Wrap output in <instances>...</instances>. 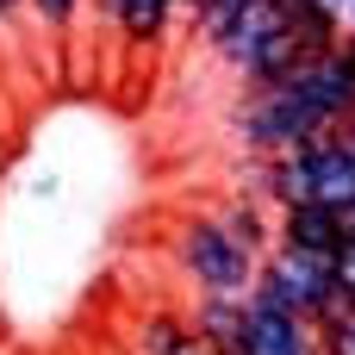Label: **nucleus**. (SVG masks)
Wrapping results in <instances>:
<instances>
[{
	"label": "nucleus",
	"mask_w": 355,
	"mask_h": 355,
	"mask_svg": "<svg viewBox=\"0 0 355 355\" xmlns=\"http://www.w3.org/2000/svg\"><path fill=\"white\" fill-rule=\"evenodd\" d=\"M349 119H355V75L337 62V50L306 56L275 87H243V100L231 106V131H237V144L250 156L300 150L312 137L343 131Z\"/></svg>",
	"instance_id": "obj_1"
},
{
	"label": "nucleus",
	"mask_w": 355,
	"mask_h": 355,
	"mask_svg": "<svg viewBox=\"0 0 355 355\" xmlns=\"http://www.w3.org/2000/svg\"><path fill=\"white\" fill-rule=\"evenodd\" d=\"M256 187L262 200L281 212V206H337V212H355V144L343 131L331 137H312L300 150H281V156H256Z\"/></svg>",
	"instance_id": "obj_2"
},
{
	"label": "nucleus",
	"mask_w": 355,
	"mask_h": 355,
	"mask_svg": "<svg viewBox=\"0 0 355 355\" xmlns=\"http://www.w3.org/2000/svg\"><path fill=\"white\" fill-rule=\"evenodd\" d=\"M168 256L193 293H250V281H256V256L237 250V237L218 225V212H187L168 231Z\"/></svg>",
	"instance_id": "obj_3"
},
{
	"label": "nucleus",
	"mask_w": 355,
	"mask_h": 355,
	"mask_svg": "<svg viewBox=\"0 0 355 355\" xmlns=\"http://www.w3.org/2000/svg\"><path fill=\"white\" fill-rule=\"evenodd\" d=\"M250 293L268 300V306H281V312H293V318H306V324H318L324 312L343 306V293H337V262H331V256H312V250H293V243H275V250L256 262Z\"/></svg>",
	"instance_id": "obj_4"
},
{
	"label": "nucleus",
	"mask_w": 355,
	"mask_h": 355,
	"mask_svg": "<svg viewBox=\"0 0 355 355\" xmlns=\"http://www.w3.org/2000/svg\"><path fill=\"white\" fill-rule=\"evenodd\" d=\"M225 355H318V331L256 293H243V324H237V343Z\"/></svg>",
	"instance_id": "obj_5"
},
{
	"label": "nucleus",
	"mask_w": 355,
	"mask_h": 355,
	"mask_svg": "<svg viewBox=\"0 0 355 355\" xmlns=\"http://www.w3.org/2000/svg\"><path fill=\"white\" fill-rule=\"evenodd\" d=\"M281 25H287V0H256V6H243V12H237V19H231V25H225V31H218L206 50L218 56V69L243 75V69L262 56V44H268Z\"/></svg>",
	"instance_id": "obj_6"
},
{
	"label": "nucleus",
	"mask_w": 355,
	"mask_h": 355,
	"mask_svg": "<svg viewBox=\"0 0 355 355\" xmlns=\"http://www.w3.org/2000/svg\"><path fill=\"white\" fill-rule=\"evenodd\" d=\"M343 237H349V212H337V206L306 200V206H281L275 212V243H293V250H312V256L337 262Z\"/></svg>",
	"instance_id": "obj_7"
},
{
	"label": "nucleus",
	"mask_w": 355,
	"mask_h": 355,
	"mask_svg": "<svg viewBox=\"0 0 355 355\" xmlns=\"http://www.w3.org/2000/svg\"><path fill=\"white\" fill-rule=\"evenodd\" d=\"M87 6H94V12L125 37V50H137V56L156 50V44L168 37V25L181 19L175 0H87Z\"/></svg>",
	"instance_id": "obj_8"
},
{
	"label": "nucleus",
	"mask_w": 355,
	"mask_h": 355,
	"mask_svg": "<svg viewBox=\"0 0 355 355\" xmlns=\"http://www.w3.org/2000/svg\"><path fill=\"white\" fill-rule=\"evenodd\" d=\"M218 225L237 237V250L243 256H268L275 250V212H268V200H250V193H237V200H225L218 206Z\"/></svg>",
	"instance_id": "obj_9"
},
{
	"label": "nucleus",
	"mask_w": 355,
	"mask_h": 355,
	"mask_svg": "<svg viewBox=\"0 0 355 355\" xmlns=\"http://www.w3.org/2000/svg\"><path fill=\"white\" fill-rule=\"evenodd\" d=\"M187 324L225 355L231 343H237V324H243V293H200L193 312H187Z\"/></svg>",
	"instance_id": "obj_10"
},
{
	"label": "nucleus",
	"mask_w": 355,
	"mask_h": 355,
	"mask_svg": "<svg viewBox=\"0 0 355 355\" xmlns=\"http://www.w3.org/2000/svg\"><path fill=\"white\" fill-rule=\"evenodd\" d=\"M187 337H193V324L181 312H144L137 318V337H131V355H181Z\"/></svg>",
	"instance_id": "obj_11"
},
{
	"label": "nucleus",
	"mask_w": 355,
	"mask_h": 355,
	"mask_svg": "<svg viewBox=\"0 0 355 355\" xmlns=\"http://www.w3.org/2000/svg\"><path fill=\"white\" fill-rule=\"evenodd\" d=\"M25 12H31V25H37V31L69 37V31H75V19L87 12V0H25Z\"/></svg>",
	"instance_id": "obj_12"
},
{
	"label": "nucleus",
	"mask_w": 355,
	"mask_h": 355,
	"mask_svg": "<svg viewBox=\"0 0 355 355\" xmlns=\"http://www.w3.org/2000/svg\"><path fill=\"white\" fill-rule=\"evenodd\" d=\"M312 331H318V355H355V306L324 312Z\"/></svg>",
	"instance_id": "obj_13"
},
{
	"label": "nucleus",
	"mask_w": 355,
	"mask_h": 355,
	"mask_svg": "<svg viewBox=\"0 0 355 355\" xmlns=\"http://www.w3.org/2000/svg\"><path fill=\"white\" fill-rule=\"evenodd\" d=\"M243 6H256V0H200V12H193V31L212 44V37H218V31H225V25H231Z\"/></svg>",
	"instance_id": "obj_14"
},
{
	"label": "nucleus",
	"mask_w": 355,
	"mask_h": 355,
	"mask_svg": "<svg viewBox=\"0 0 355 355\" xmlns=\"http://www.w3.org/2000/svg\"><path fill=\"white\" fill-rule=\"evenodd\" d=\"M337 293H343V306H355V225L343 237V250H337Z\"/></svg>",
	"instance_id": "obj_15"
},
{
	"label": "nucleus",
	"mask_w": 355,
	"mask_h": 355,
	"mask_svg": "<svg viewBox=\"0 0 355 355\" xmlns=\"http://www.w3.org/2000/svg\"><path fill=\"white\" fill-rule=\"evenodd\" d=\"M337 62L355 75V25H343V37H337Z\"/></svg>",
	"instance_id": "obj_16"
},
{
	"label": "nucleus",
	"mask_w": 355,
	"mask_h": 355,
	"mask_svg": "<svg viewBox=\"0 0 355 355\" xmlns=\"http://www.w3.org/2000/svg\"><path fill=\"white\" fill-rule=\"evenodd\" d=\"M19 12H25V0H0V31H6V25L19 19Z\"/></svg>",
	"instance_id": "obj_17"
},
{
	"label": "nucleus",
	"mask_w": 355,
	"mask_h": 355,
	"mask_svg": "<svg viewBox=\"0 0 355 355\" xmlns=\"http://www.w3.org/2000/svg\"><path fill=\"white\" fill-rule=\"evenodd\" d=\"M337 12H343V25H355V0H331Z\"/></svg>",
	"instance_id": "obj_18"
},
{
	"label": "nucleus",
	"mask_w": 355,
	"mask_h": 355,
	"mask_svg": "<svg viewBox=\"0 0 355 355\" xmlns=\"http://www.w3.org/2000/svg\"><path fill=\"white\" fill-rule=\"evenodd\" d=\"M175 6H181V19L193 25V12H200V0H175Z\"/></svg>",
	"instance_id": "obj_19"
},
{
	"label": "nucleus",
	"mask_w": 355,
	"mask_h": 355,
	"mask_svg": "<svg viewBox=\"0 0 355 355\" xmlns=\"http://www.w3.org/2000/svg\"><path fill=\"white\" fill-rule=\"evenodd\" d=\"M343 137H349V144H355V119H349V125H343Z\"/></svg>",
	"instance_id": "obj_20"
},
{
	"label": "nucleus",
	"mask_w": 355,
	"mask_h": 355,
	"mask_svg": "<svg viewBox=\"0 0 355 355\" xmlns=\"http://www.w3.org/2000/svg\"><path fill=\"white\" fill-rule=\"evenodd\" d=\"M349 225H355V212H349Z\"/></svg>",
	"instance_id": "obj_21"
}]
</instances>
